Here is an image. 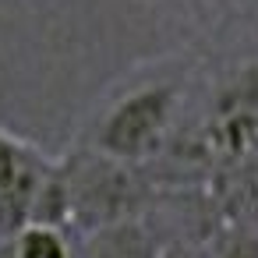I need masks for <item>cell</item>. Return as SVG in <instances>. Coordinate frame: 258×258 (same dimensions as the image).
I'll use <instances>...</instances> for the list:
<instances>
[{
    "label": "cell",
    "instance_id": "1",
    "mask_svg": "<svg viewBox=\"0 0 258 258\" xmlns=\"http://www.w3.org/2000/svg\"><path fill=\"white\" fill-rule=\"evenodd\" d=\"M180 110V89L173 82H152L124 92L92 127V145L96 152L117 159V163H142L163 152L173 120Z\"/></svg>",
    "mask_w": 258,
    "mask_h": 258
},
{
    "label": "cell",
    "instance_id": "2",
    "mask_svg": "<svg viewBox=\"0 0 258 258\" xmlns=\"http://www.w3.org/2000/svg\"><path fill=\"white\" fill-rule=\"evenodd\" d=\"M68 184V205H71V230L89 233L99 226H110L117 219H131L138 202V184L131 177L127 163H117L96 149L85 156H75L60 166Z\"/></svg>",
    "mask_w": 258,
    "mask_h": 258
},
{
    "label": "cell",
    "instance_id": "3",
    "mask_svg": "<svg viewBox=\"0 0 258 258\" xmlns=\"http://www.w3.org/2000/svg\"><path fill=\"white\" fill-rule=\"evenodd\" d=\"M50 173V159H43L29 142H18L15 135L0 131V237L29 223Z\"/></svg>",
    "mask_w": 258,
    "mask_h": 258
},
{
    "label": "cell",
    "instance_id": "4",
    "mask_svg": "<svg viewBox=\"0 0 258 258\" xmlns=\"http://www.w3.org/2000/svg\"><path fill=\"white\" fill-rule=\"evenodd\" d=\"M75 258H159L152 233H145L135 219H117L110 226L82 233Z\"/></svg>",
    "mask_w": 258,
    "mask_h": 258
},
{
    "label": "cell",
    "instance_id": "5",
    "mask_svg": "<svg viewBox=\"0 0 258 258\" xmlns=\"http://www.w3.org/2000/svg\"><path fill=\"white\" fill-rule=\"evenodd\" d=\"M0 258H75L71 230L50 223H25L0 237Z\"/></svg>",
    "mask_w": 258,
    "mask_h": 258
},
{
    "label": "cell",
    "instance_id": "6",
    "mask_svg": "<svg viewBox=\"0 0 258 258\" xmlns=\"http://www.w3.org/2000/svg\"><path fill=\"white\" fill-rule=\"evenodd\" d=\"M212 258H258V233H251V230H226L216 240Z\"/></svg>",
    "mask_w": 258,
    "mask_h": 258
}]
</instances>
